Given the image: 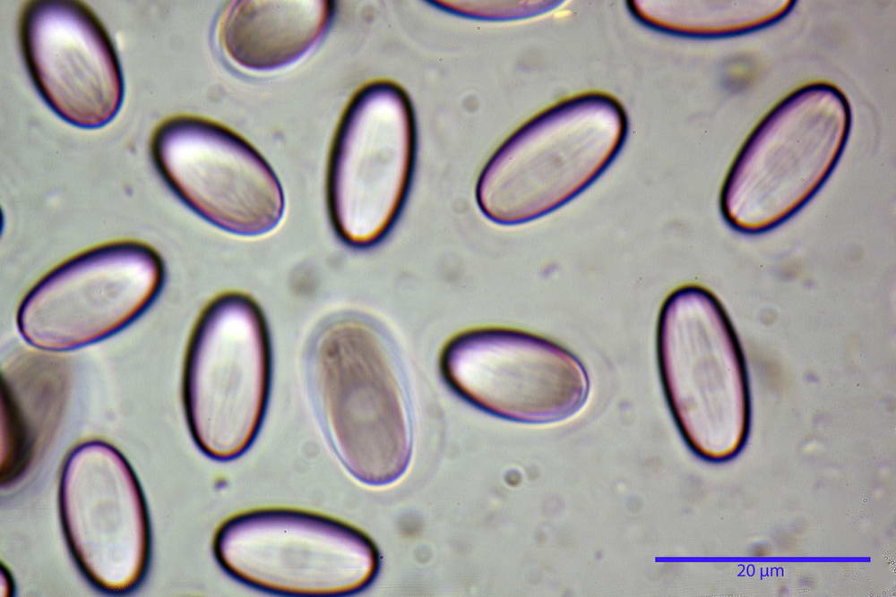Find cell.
<instances>
[{
  "label": "cell",
  "instance_id": "2",
  "mask_svg": "<svg viewBox=\"0 0 896 597\" xmlns=\"http://www.w3.org/2000/svg\"><path fill=\"white\" fill-rule=\"evenodd\" d=\"M307 378L322 427L346 469L370 485L400 478L411 456L410 421L379 328L353 314L328 320L313 337Z\"/></svg>",
  "mask_w": 896,
  "mask_h": 597
},
{
  "label": "cell",
  "instance_id": "15",
  "mask_svg": "<svg viewBox=\"0 0 896 597\" xmlns=\"http://www.w3.org/2000/svg\"><path fill=\"white\" fill-rule=\"evenodd\" d=\"M558 1H434L440 10L461 17L486 21H511L544 13Z\"/></svg>",
  "mask_w": 896,
  "mask_h": 597
},
{
  "label": "cell",
  "instance_id": "10",
  "mask_svg": "<svg viewBox=\"0 0 896 597\" xmlns=\"http://www.w3.org/2000/svg\"><path fill=\"white\" fill-rule=\"evenodd\" d=\"M150 151L170 191L217 228L256 237L280 224L285 198L275 172L228 127L197 115H172L153 130Z\"/></svg>",
  "mask_w": 896,
  "mask_h": 597
},
{
  "label": "cell",
  "instance_id": "9",
  "mask_svg": "<svg viewBox=\"0 0 896 597\" xmlns=\"http://www.w3.org/2000/svg\"><path fill=\"white\" fill-rule=\"evenodd\" d=\"M446 384L476 407L513 422L546 424L579 413L590 393L580 358L528 331L485 327L462 331L444 345Z\"/></svg>",
  "mask_w": 896,
  "mask_h": 597
},
{
  "label": "cell",
  "instance_id": "12",
  "mask_svg": "<svg viewBox=\"0 0 896 597\" xmlns=\"http://www.w3.org/2000/svg\"><path fill=\"white\" fill-rule=\"evenodd\" d=\"M19 42L30 80L46 105L82 129L118 114L125 80L116 46L84 2L30 0L19 17Z\"/></svg>",
  "mask_w": 896,
  "mask_h": 597
},
{
  "label": "cell",
  "instance_id": "11",
  "mask_svg": "<svg viewBox=\"0 0 896 597\" xmlns=\"http://www.w3.org/2000/svg\"><path fill=\"white\" fill-rule=\"evenodd\" d=\"M59 510L69 550L94 587L117 595L139 586L151 557L150 519L138 478L116 448L90 439L68 453Z\"/></svg>",
  "mask_w": 896,
  "mask_h": 597
},
{
  "label": "cell",
  "instance_id": "6",
  "mask_svg": "<svg viewBox=\"0 0 896 597\" xmlns=\"http://www.w3.org/2000/svg\"><path fill=\"white\" fill-rule=\"evenodd\" d=\"M213 554L232 578L287 596L333 597L359 593L377 576L371 539L333 517L295 508L245 511L215 533Z\"/></svg>",
  "mask_w": 896,
  "mask_h": 597
},
{
  "label": "cell",
  "instance_id": "14",
  "mask_svg": "<svg viewBox=\"0 0 896 597\" xmlns=\"http://www.w3.org/2000/svg\"><path fill=\"white\" fill-rule=\"evenodd\" d=\"M792 1L633 0L628 9L641 24L672 36L712 38L771 25L793 8Z\"/></svg>",
  "mask_w": 896,
  "mask_h": 597
},
{
  "label": "cell",
  "instance_id": "1",
  "mask_svg": "<svg viewBox=\"0 0 896 597\" xmlns=\"http://www.w3.org/2000/svg\"><path fill=\"white\" fill-rule=\"evenodd\" d=\"M627 133L626 111L610 94L588 91L554 103L521 124L487 161L476 183L478 209L504 226L557 210L605 173Z\"/></svg>",
  "mask_w": 896,
  "mask_h": 597
},
{
  "label": "cell",
  "instance_id": "5",
  "mask_svg": "<svg viewBox=\"0 0 896 597\" xmlns=\"http://www.w3.org/2000/svg\"><path fill=\"white\" fill-rule=\"evenodd\" d=\"M271 342L259 304L226 292L200 313L186 347L182 397L197 448L216 461L242 456L253 444L267 408Z\"/></svg>",
  "mask_w": 896,
  "mask_h": 597
},
{
  "label": "cell",
  "instance_id": "3",
  "mask_svg": "<svg viewBox=\"0 0 896 597\" xmlns=\"http://www.w3.org/2000/svg\"><path fill=\"white\" fill-rule=\"evenodd\" d=\"M656 354L671 415L700 458L723 462L743 448L750 426L745 355L734 326L708 288L686 284L665 298Z\"/></svg>",
  "mask_w": 896,
  "mask_h": 597
},
{
  "label": "cell",
  "instance_id": "8",
  "mask_svg": "<svg viewBox=\"0 0 896 597\" xmlns=\"http://www.w3.org/2000/svg\"><path fill=\"white\" fill-rule=\"evenodd\" d=\"M160 254L136 240L88 248L44 275L16 313L22 339L47 352H65L104 340L127 328L161 292Z\"/></svg>",
  "mask_w": 896,
  "mask_h": 597
},
{
  "label": "cell",
  "instance_id": "7",
  "mask_svg": "<svg viewBox=\"0 0 896 597\" xmlns=\"http://www.w3.org/2000/svg\"><path fill=\"white\" fill-rule=\"evenodd\" d=\"M416 152L406 90L389 80L358 90L340 117L327 167L329 215L345 244L366 249L387 235L405 204Z\"/></svg>",
  "mask_w": 896,
  "mask_h": 597
},
{
  "label": "cell",
  "instance_id": "13",
  "mask_svg": "<svg viewBox=\"0 0 896 597\" xmlns=\"http://www.w3.org/2000/svg\"><path fill=\"white\" fill-rule=\"evenodd\" d=\"M328 0H238L222 13L220 45L238 66L271 72L298 61L323 38L333 16Z\"/></svg>",
  "mask_w": 896,
  "mask_h": 597
},
{
  "label": "cell",
  "instance_id": "4",
  "mask_svg": "<svg viewBox=\"0 0 896 597\" xmlns=\"http://www.w3.org/2000/svg\"><path fill=\"white\" fill-rule=\"evenodd\" d=\"M850 107L834 85L814 82L780 101L754 127L723 183V218L760 235L797 214L838 164L849 135Z\"/></svg>",
  "mask_w": 896,
  "mask_h": 597
}]
</instances>
